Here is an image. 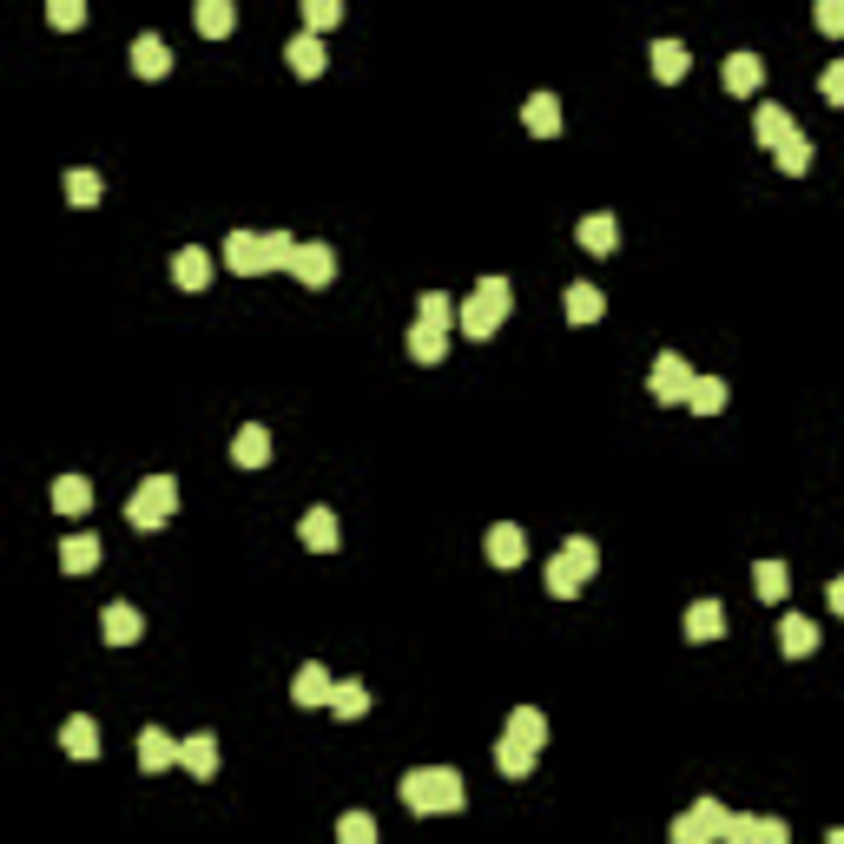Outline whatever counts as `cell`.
I'll return each instance as SVG.
<instances>
[{
    "label": "cell",
    "mask_w": 844,
    "mask_h": 844,
    "mask_svg": "<svg viewBox=\"0 0 844 844\" xmlns=\"http://www.w3.org/2000/svg\"><path fill=\"white\" fill-rule=\"evenodd\" d=\"M297 8H304V27H310V34H330L336 21H344V0H297Z\"/></svg>",
    "instance_id": "cell-37"
},
{
    "label": "cell",
    "mask_w": 844,
    "mask_h": 844,
    "mask_svg": "<svg viewBox=\"0 0 844 844\" xmlns=\"http://www.w3.org/2000/svg\"><path fill=\"white\" fill-rule=\"evenodd\" d=\"M179 766H186L192 779H212V772H218V739H212V732L179 739Z\"/></svg>",
    "instance_id": "cell-19"
},
{
    "label": "cell",
    "mask_w": 844,
    "mask_h": 844,
    "mask_svg": "<svg viewBox=\"0 0 844 844\" xmlns=\"http://www.w3.org/2000/svg\"><path fill=\"white\" fill-rule=\"evenodd\" d=\"M792 132H798V126H792V113H785V106H758V113H752V139L766 145V152H779Z\"/></svg>",
    "instance_id": "cell-18"
},
{
    "label": "cell",
    "mask_w": 844,
    "mask_h": 844,
    "mask_svg": "<svg viewBox=\"0 0 844 844\" xmlns=\"http://www.w3.org/2000/svg\"><path fill=\"white\" fill-rule=\"evenodd\" d=\"M594 567H601V548L587 541V535H574V541H567V548L541 567V580H548V594H554V601H574L580 587L594 580Z\"/></svg>",
    "instance_id": "cell-2"
},
{
    "label": "cell",
    "mask_w": 844,
    "mask_h": 844,
    "mask_svg": "<svg viewBox=\"0 0 844 844\" xmlns=\"http://www.w3.org/2000/svg\"><path fill=\"white\" fill-rule=\"evenodd\" d=\"M818 93H824V106H837V113H844V60H831V66L818 73Z\"/></svg>",
    "instance_id": "cell-44"
},
{
    "label": "cell",
    "mask_w": 844,
    "mask_h": 844,
    "mask_svg": "<svg viewBox=\"0 0 844 844\" xmlns=\"http://www.w3.org/2000/svg\"><path fill=\"white\" fill-rule=\"evenodd\" d=\"M172 509H179V482H172V475H145V482L132 488V501H126V522H132L139 535H152V528L172 522Z\"/></svg>",
    "instance_id": "cell-4"
},
{
    "label": "cell",
    "mask_w": 844,
    "mask_h": 844,
    "mask_svg": "<svg viewBox=\"0 0 844 844\" xmlns=\"http://www.w3.org/2000/svg\"><path fill=\"white\" fill-rule=\"evenodd\" d=\"M726 824H732V811H726L719 798H700L693 811H680V818H673V844H706V837H726Z\"/></svg>",
    "instance_id": "cell-5"
},
{
    "label": "cell",
    "mask_w": 844,
    "mask_h": 844,
    "mask_svg": "<svg viewBox=\"0 0 844 844\" xmlns=\"http://www.w3.org/2000/svg\"><path fill=\"white\" fill-rule=\"evenodd\" d=\"M297 541H304L310 554H330V548L344 541V535H336V515H330V509H310V515L297 522Z\"/></svg>",
    "instance_id": "cell-21"
},
{
    "label": "cell",
    "mask_w": 844,
    "mask_h": 844,
    "mask_svg": "<svg viewBox=\"0 0 844 844\" xmlns=\"http://www.w3.org/2000/svg\"><path fill=\"white\" fill-rule=\"evenodd\" d=\"M291 258H297V238H291V231H265V265H271V271H291Z\"/></svg>",
    "instance_id": "cell-40"
},
{
    "label": "cell",
    "mask_w": 844,
    "mask_h": 844,
    "mask_svg": "<svg viewBox=\"0 0 844 844\" xmlns=\"http://www.w3.org/2000/svg\"><path fill=\"white\" fill-rule=\"evenodd\" d=\"M647 53H653V79H666V87H673V79H687V66H693L687 40H653Z\"/></svg>",
    "instance_id": "cell-20"
},
{
    "label": "cell",
    "mask_w": 844,
    "mask_h": 844,
    "mask_svg": "<svg viewBox=\"0 0 844 844\" xmlns=\"http://www.w3.org/2000/svg\"><path fill=\"white\" fill-rule=\"evenodd\" d=\"M330 713H336V719H363V713H370V687H363V680H336V687H330Z\"/></svg>",
    "instance_id": "cell-32"
},
{
    "label": "cell",
    "mask_w": 844,
    "mask_h": 844,
    "mask_svg": "<svg viewBox=\"0 0 844 844\" xmlns=\"http://www.w3.org/2000/svg\"><path fill=\"white\" fill-rule=\"evenodd\" d=\"M93 561H100V541H93V535H66V541H60V567H66V574H87Z\"/></svg>",
    "instance_id": "cell-33"
},
{
    "label": "cell",
    "mask_w": 844,
    "mask_h": 844,
    "mask_svg": "<svg viewBox=\"0 0 844 844\" xmlns=\"http://www.w3.org/2000/svg\"><path fill=\"white\" fill-rule=\"evenodd\" d=\"M100 192H106L100 172H66V199H73V205H100Z\"/></svg>",
    "instance_id": "cell-42"
},
{
    "label": "cell",
    "mask_w": 844,
    "mask_h": 844,
    "mask_svg": "<svg viewBox=\"0 0 844 844\" xmlns=\"http://www.w3.org/2000/svg\"><path fill=\"white\" fill-rule=\"evenodd\" d=\"M132 73L139 79H165V73H172V47H165L158 34H139L132 40Z\"/></svg>",
    "instance_id": "cell-16"
},
{
    "label": "cell",
    "mask_w": 844,
    "mask_h": 844,
    "mask_svg": "<svg viewBox=\"0 0 844 844\" xmlns=\"http://www.w3.org/2000/svg\"><path fill=\"white\" fill-rule=\"evenodd\" d=\"M522 119H528V132H535V139H554V132H561V100H554V93H528Z\"/></svg>",
    "instance_id": "cell-28"
},
{
    "label": "cell",
    "mask_w": 844,
    "mask_h": 844,
    "mask_svg": "<svg viewBox=\"0 0 844 844\" xmlns=\"http://www.w3.org/2000/svg\"><path fill=\"white\" fill-rule=\"evenodd\" d=\"M192 27H199L205 40H225V34L238 27V8H231V0H199V8H192Z\"/></svg>",
    "instance_id": "cell-23"
},
{
    "label": "cell",
    "mask_w": 844,
    "mask_h": 844,
    "mask_svg": "<svg viewBox=\"0 0 844 844\" xmlns=\"http://www.w3.org/2000/svg\"><path fill=\"white\" fill-rule=\"evenodd\" d=\"M509 304H515V291H509V278H482L475 291H469V304H462V330L475 336V344H482V336H495L501 330V317H509Z\"/></svg>",
    "instance_id": "cell-3"
},
{
    "label": "cell",
    "mask_w": 844,
    "mask_h": 844,
    "mask_svg": "<svg viewBox=\"0 0 844 844\" xmlns=\"http://www.w3.org/2000/svg\"><path fill=\"white\" fill-rule=\"evenodd\" d=\"M231 462L238 469H265L271 462V430H265V422H244V430L231 436Z\"/></svg>",
    "instance_id": "cell-10"
},
{
    "label": "cell",
    "mask_w": 844,
    "mask_h": 844,
    "mask_svg": "<svg viewBox=\"0 0 844 844\" xmlns=\"http://www.w3.org/2000/svg\"><path fill=\"white\" fill-rule=\"evenodd\" d=\"M225 265H231L238 278L271 271V265H265V238H258V231H231V238H225Z\"/></svg>",
    "instance_id": "cell-8"
},
{
    "label": "cell",
    "mask_w": 844,
    "mask_h": 844,
    "mask_svg": "<svg viewBox=\"0 0 844 844\" xmlns=\"http://www.w3.org/2000/svg\"><path fill=\"white\" fill-rule=\"evenodd\" d=\"M772 158H779V172L805 179V172H811V139H805V132H792V139H785V145H779Z\"/></svg>",
    "instance_id": "cell-35"
},
{
    "label": "cell",
    "mask_w": 844,
    "mask_h": 844,
    "mask_svg": "<svg viewBox=\"0 0 844 844\" xmlns=\"http://www.w3.org/2000/svg\"><path fill=\"white\" fill-rule=\"evenodd\" d=\"M402 805L422 811V818H436V811H462V805H469L462 772H456V766H415V772H402Z\"/></svg>",
    "instance_id": "cell-1"
},
{
    "label": "cell",
    "mask_w": 844,
    "mask_h": 844,
    "mask_svg": "<svg viewBox=\"0 0 844 844\" xmlns=\"http://www.w3.org/2000/svg\"><path fill=\"white\" fill-rule=\"evenodd\" d=\"M535 758H541V745H528V739L509 732V739L495 745V772H501V779H528V772H535Z\"/></svg>",
    "instance_id": "cell-12"
},
{
    "label": "cell",
    "mask_w": 844,
    "mask_h": 844,
    "mask_svg": "<svg viewBox=\"0 0 844 844\" xmlns=\"http://www.w3.org/2000/svg\"><path fill=\"white\" fill-rule=\"evenodd\" d=\"M719 87L726 93H758V87H766V60H758V53H726V66H719Z\"/></svg>",
    "instance_id": "cell-7"
},
{
    "label": "cell",
    "mask_w": 844,
    "mask_h": 844,
    "mask_svg": "<svg viewBox=\"0 0 844 844\" xmlns=\"http://www.w3.org/2000/svg\"><path fill=\"white\" fill-rule=\"evenodd\" d=\"M172 284H179V291H205V284H212V258H205L199 244H186L179 258H172Z\"/></svg>",
    "instance_id": "cell-24"
},
{
    "label": "cell",
    "mask_w": 844,
    "mask_h": 844,
    "mask_svg": "<svg viewBox=\"0 0 844 844\" xmlns=\"http://www.w3.org/2000/svg\"><path fill=\"white\" fill-rule=\"evenodd\" d=\"M779 647H785V660H805V653H818V627L805 614H785L779 621Z\"/></svg>",
    "instance_id": "cell-30"
},
{
    "label": "cell",
    "mask_w": 844,
    "mask_h": 844,
    "mask_svg": "<svg viewBox=\"0 0 844 844\" xmlns=\"http://www.w3.org/2000/svg\"><path fill=\"white\" fill-rule=\"evenodd\" d=\"M443 350H449V323H409V357L415 363H443Z\"/></svg>",
    "instance_id": "cell-17"
},
{
    "label": "cell",
    "mask_w": 844,
    "mask_h": 844,
    "mask_svg": "<svg viewBox=\"0 0 844 844\" xmlns=\"http://www.w3.org/2000/svg\"><path fill=\"white\" fill-rule=\"evenodd\" d=\"M100 634H106V647H132V640L145 634V621H139L132 601H113V608L100 614Z\"/></svg>",
    "instance_id": "cell-14"
},
{
    "label": "cell",
    "mask_w": 844,
    "mask_h": 844,
    "mask_svg": "<svg viewBox=\"0 0 844 844\" xmlns=\"http://www.w3.org/2000/svg\"><path fill=\"white\" fill-rule=\"evenodd\" d=\"M284 60H291V73H297V79H317V73L330 66V53H323V34H310V27H304V34L284 47Z\"/></svg>",
    "instance_id": "cell-13"
},
{
    "label": "cell",
    "mask_w": 844,
    "mask_h": 844,
    "mask_svg": "<svg viewBox=\"0 0 844 844\" xmlns=\"http://www.w3.org/2000/svg\"><path fill=\"white\" fill-rule=\"evenodd\" d=\"M561 310H567V323H601V310H608V297H601L594 284H567V297H561Z\"/></svg>",
    "instance_id": "cell-27"
},
{
    "label": "cell",
    "mask_w": 844,
    "mask_h": 844,
    "mask_svg": "<svg viewBox=\"0 0 844 844\" xmlns=\"http://www.w3.org/2000/svg\"><path fill=\"white\" fill-rule=\"evenodd\" d=\"M752 844H785V818H752Z\"/></svg>",
    "instance_id": "cell-46"
},
{
    "label": "cell",
    "mask_w": 844,
    "mask_h": 844,
    "mask_svg": "<svg viewBox=\"0 0 844 844\" xmlns=\"http://www.w3.org/2000/svg\"><path fill=\"white\" fill-rule=\"evenodd\" d=\"M60 745H66L73 758H93V752H100V726H93L87 713H73V719L60 726Z\"/></svg>",
    "instance_id": "cell-31"
},
{
    "label": "cell",
    "mask_w": 844,
    "mask_h": 844,
    "mask_svg": "<svg viewBox=\"0 0 844 844\" xmlns=\"http://www.w3.org/2000/svg\"><path fill=\"white\" fill-rule=\"evenodd\" d=\"M752 587H758V601H785V587H792V580H785V561H758V567H752Z\"/></svg>",
    "instance_id": "cell-36"
},
{
    "label": "cell",
    "mask_w": 844,
    "mask_h": 844,
    "mask_svg": "<svg viewBox=\"0 0 844 844\" xmlns=\"http://www.w3.org/2000/svg\"><path fill=\"white\" fill-rule=\"evenodd\" d=\"M509 732L528 739V745H548V719H541L535 706H515V713H509Z\"/></svg>",
    "instance_id": "cell-38"
},
{
    "label": "cell",
    "mask_w": 844,
    "mask_h": 844,
    "mask_svg": "<svg viewBox=\"0 0 844 844\" xmlns=\"http://www.w3.org/2000/svg\"><path fill=\"white\" fill-rule=\"evenodd\" d=\"M811 21H818V34L844 40V0H818V8H811Z\"/></svg>",
    "instance_id": "cell-45"
},
{
    "label": "cell",
    "mask_w": 844,
    "mask_h": 844,
    "mask_svg": "<svg viewBox=\"0 0 844 844\" xmlns=\"http://www.w3.org/2000/svg\"><path fill=\"white\" fill-rule=\"evenodd\" d=\"M647 389H653V402H687V389H693V370H687V357H680V350H660V357H653V376H647Z\"/></svg>",
    "instance_id": "cell-6"
},
{
    "label": "cell",
    "mask_w": 844,
    "mask_h": 844,
    "mask_svg": "<svg viewBox=\"0 0 844 844\" xmlns=\"http://www.w3.org/2000/svg\"><path fill=\"white\" fill-rule=\"evenodd\" d=\"M415 317H422V323H456V304H449V291H422Z\"/></svg>",
    "instance_id": "cell-43"
},
{
    "label": "cell",
    "mask_w": 844,
    "mask_h": 844,
    "mask_svg": "<svg viewBox=\"0 0 844 844\" xmlns=\"http://www.w3.org/2000/svg\"><path fill=\"white\" fill-rule=\"evenodd\" d=\"M47 21H53L60 34H73V27H87V0H47Z\"/></svg>",
    "instance_id": "cell-41"
},
{
    "label": "cell",
    "mask_w": 844,
    "mask_h": 844,
    "mask_svg": "<svg viewBox=\"0 0 844 844\" xmlns=\"http://www.w3.org/2000/svg\"><path fill=\"white\" fill-rule=\"evenodd\" d=\"M687 409H693V415H719V409H726V383H719V376H693Z\"/></svg>",
    "instance_id": "cell-34"
},
{
    "label": "cell",
    "mask_w": 844,
    "mask_h": 844,
    "mask_svg": "<svg viewBox=\"0 0 844 844\" xmlns=\"http://www.w3.org/2000/svg\"><path fill=\"white\" fill-rule=\"evenodd\" d=\"M291 271L310 284V291H323L330 278H336V251L330 244H297V258H291Z\"/></svg>",
    "instance_id": "cell-9"
},
{
    "label": "cell",
    "mask_w": 844,
    "mask_h": 844,
    "mask_svg": "<svg viewBox=\"0 0 844 844\" xmlns=\"http://www.w3.org/2000/svg\"><path fill=\"white\" fill-rule=\"evenodd\" d=\"M719 634H726V608H719V601H693V608H687V640L706 647V640H719Z\"/></svg>",
    "instance_id": "cell-29"
},
{
    "label": "cell",
    "mask_w": 844,
    "mask_h": 844,
    "mask_svg": "<svg viewBox=\"0 0 844 844\" xmlns=\"http://www.w3.org/2000/svg\"><path fill=\"white\" fill-rule=\"evenodd\" d=\"M824 601H831V614H844V574H837V580L824 587Z\"/></svg>",
    "instance_id": "cell-47"
},
{
    "label": "cell",
    "mask_w": 844,
    "mask_h": 844,
    "mask_svg": "<svg viewBox=\"0 0 844 844\" xmlns=\"http://www.w3.org/2000/svg\"><path fill=\"white\" fill-rule=\"evenodd\" d=\"M336 837H344V844H376V818L370 811H344V818H336Z\"/></svg>",
    "instance_id": "cell-39"
},
{
    "label": "cell",
    "mask_w": 844,
    "mask_h": 844,
    "mask_svg": "<svg viewBox=\"0 0 844 844\" xmlns=\"http://www.w3.org/2000/svg\"><path fill=\"white\" fill-rule=\"evenodd\" d=\"M580 244L594 251V258H608V251L621 244V225H614V212H587V218H580Z\"/></svg>",
    "instance_id": "cell-25"
},
{
    "label": "cell",
    "mask_w": 844,
    "mask_h": 844,
    "mask_svg": "<svg viewBox=\"0 0 844 844\" xmlns=\"http://www.w3.org/2000/svg\"><path fill=\"white\" fill-rule=\"evenodd\" d=\"M488 561H495V567H522V561H528V535H522L515 522H495V528H488Z\"/></svg>",
    "instance_id": "cell-11"
},
{
    "label": "cell",
    "mask_w": 844,
    "mask_h": 844,
    "mask_svg": "<svg viewBox=\"0 0 844 844\" xmlns=\"http://www.w3.org/2000/svg\"><path fill=\"white\" fill-rule=\"evenodd\" d=\"M165 766H179V739L158 732V726H145V732H139V772H165Z\"/></svg>",
    "instance_id": "cell-15"
},
{
    "label": "cell",
    "mask_w": 844,
    "mask_h": 844,
    "mask_svg": "<svg viewBox=\"0 0 844 844\" xmlns=\"http://www.w3.org/2000/svg\"><path fill=\"white\" fill-rule=\"evenodd\" d=\"M53 509H60V515H87V509H93V482H87V475H60V482H53Z\"/></svg>",
    "instance_id": "cell-26"
},
{
    "label": "cell",
    "mask_w": 844,
    "mask_h": 844,
    "mask_svg": "<svg viewBox=\"0 0 844 844\" xmlns=\"http://www.w3.org/2000/svg\"><path fill=\"white\" fill-rule=\"evenodd\" d=\"M330 687H336V680H330V673L310 660V666H297V680H291V700H297V706H330Z\"/></svg>",
    "instance_id": "cell-22"
}]
</instances>
